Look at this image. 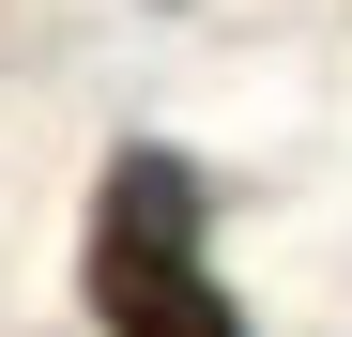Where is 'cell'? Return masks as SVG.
Segmentation results:
<instances>
[{"label":"cell","instance_id":"6da1fadb","mask_svg":"<svg viewBox=\"0 0 352 337\" xmlns=\"http://www.w3.org/2000/svg\"><path fill=\"white\" fill-rule=\"evenodd\" d=\"M77 292L107 337H245V307H230L214 276V184L199 153L168 138H123L92 184V230H77Z\"/></svg>","mask_w":352,"mask_h":337}]
</instances>
